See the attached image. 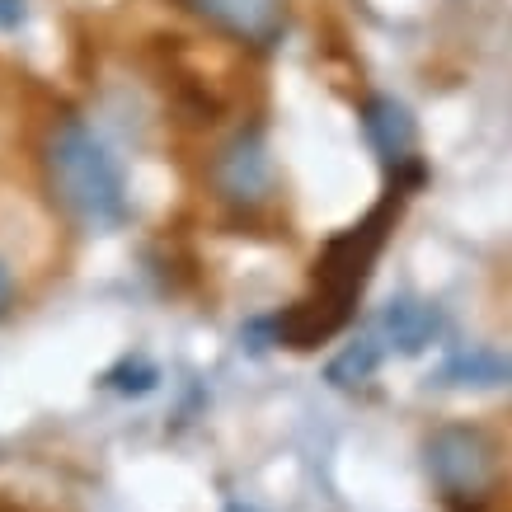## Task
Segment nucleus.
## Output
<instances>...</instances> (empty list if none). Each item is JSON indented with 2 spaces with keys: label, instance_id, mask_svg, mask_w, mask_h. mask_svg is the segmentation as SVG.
<instances>
[{
  "label": "nucleus",
  "instance_id": "nucleus-4",
  "mask_svg": "<svg viewBox=\"0 0 512 512\" xmlns=\"http://www.w3.org/2000/svg\"><path fill=\"white\" fill-rule=\"evenodd\" d=\"M212 188L231 207H259L273 193V160L259 132H240L212 156Z\"/></svg>",
  "mask_w": 512,
  "mask_h": 512
},
{
  "label": "nucleus",
  "instance_id": "nucleus-6",
  "mask_svg": "<svg viewBox=\"0 0 512 512\" xmlns=\"http://www.w3.org/2000/svg\"><path fill=\"white\" fill-rule=\"evenodd\" d=\"M437 334H442V311L437 306H428V301H390L386 311L376 315L372 343L381 353L419 357Z\"/></svg>",
  "mask_w": 512,
  "mask_h": 512
},
{
  "label": "nucleus",
  "instance_id": "nucleus-9",
  "mask_svg": "<svg viewBox=\"0 0 512 512\" xmlns=\"http://www.w3.org/2000/svg\"><path fill=\"white\" fill-rule=\"evenodd\" d=\"M381 348L372 343V334L367 339H357V343H348L334 362L325 367V376H329V386H339V390H353V386H367L376 376V367H381Z\"/></svg>",
  "mask_w": 512,
  "mask_h": 512
},
{
  "label": "nucleus",
  "instance_id": "nucleus-1",
  "mask_svg": "<svg viewBox=\"0 0 512 512\" xmlns=\"http://www.w3.org/2000/svg\"><path fill=\"white\" fill-rule=\"evenodd\" d=\"M52 198L90 231H118L127 221V179L123 165L85 123L66 118L52 127L43 151Z\"/></svg>",
  "mask_w": 512,
  "mask_h": 512
},
{
  "label": "nucleus",
  "instance_id": "nucleus-2",
  "mask_svg": "<svg viewBox=\"0 0 512 512\" xmlns=\"http://www.w3.org/2000/svg\"><path fill=\"white\" fill-rule=\"evenodd\" d=\"M400 188H390L386 198L376 202L367 217L339 231L320 249V264H315V292L306 301L315 306H325L329 315H339V320H353V306L367 278H372V264L381 259V249H386L390 231H395V217H400Z\"/></svg>",
  "mask_w": 512,
  "mask_h": 512
},
{
  "label": "nucleus",
  "instance_id": "nucleus-7",
  "mask_svg": "<svg viewBox=\"0 0 512 512\" xmlns=\"http://www.w3.org/2000/svg\"><path fill=\"white\" fill-rule=\"evenodd\" d=\"M433 386H447V390L512 386V353H498V348H461V353H451L433 372Z\"/></svg>",
  "mask_w": 512,
  "mask_h": 512
},
{
  "label": "nucleus",
  "instance_id": "nucleus-10",
  "mask_svg": "<svg viewBox=\"0 0 512 512\" xmlns=\"http://www.w3.org/2000/svg\"><path fill=\"white\" fill-rule=\"evenodd\" d=\"M118 395H146V390H156V381H160V372L146 362V357H123L118 367H113L109 376H104Z\"/></svg>",
  "mask_w": 512,
  "mask_h": 512
},
{
  "label": "nucleus",
  "instance_id": "nucleus-11",
  "mask_svg": "<svg viewBox=\"0 0 512 512\" xmlns=\"http://www.w3.org/2000/svg\"><path fill=\"white\" fill-rule=\"evenodd\" d=\"M24 24V0H0V29H19Z\"/></svg>",
  "mask_w": 512,
  "mask_h": 512
},
{
  "label": "nucleus",
  "instance_id": "nucleus-5",
  "mask_svg": "<svg viewBox=\"0 0 512 512\" xmlns=\"http://www.w3.org/2000/svg\"><path fill=\"white\" fill-rule=\"evenodd\" d=\"M362 132H367V141L381 151L390 170H404L409 160H419V127H414L409 109L390 94H372L362 104Z\"/></svg>",
  "mask_w": 512,
  "mask_h": 512
},
{
  "label": "nucleus",
  "instance_id": "nucleus-8",
  "mask_svg": "<svg viewBox=\"0 0 512 512\" xmlns=\"http://www.w3.org/2000/svg\"><path fill=\"white\" fill-rule=\"evenodd\" d=\"M193 5L240 38H268L278 24V0H193Z\"/></svg>",
  "mask_w": 512,
  "mask_h": 512
},
{
  "label": "nucleus",
  "instance_id": "nucleus-3",
  "mask_svg": "<svg viewBox=\"0 0 512 512\" xmlns=\"http://www.w3.org/2000/svg\"><path fill=\"white\" fill-rule=\"evenodd\" d=\"M428 475L451 503H480L498 484V447L484 428L470 423H447L428 437Z\"/></svg>",
  "mask_w": 512,
  "mask_h": 512
},
{
  "label": "nucleus",
  "instance_id": "nucleus-12",
  "mask_svg": "<svg viewBox=\"0 0 512 512\" xmlns=\"http://www.w3.org/2000/svg\"><path fill=\"white\" fill-rule=\"evenodd\" d=\"M10 301H15V278H10V268L0 264V315L10 311Z\"/></svg>",
  "mask_w": 512,
  "mask_h": 512
}]
</instances>
